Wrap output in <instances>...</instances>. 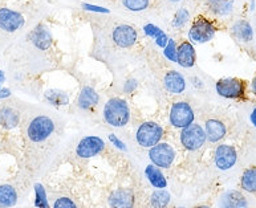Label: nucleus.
<instances>
[{
  "instance_id": "1",
  "label": "nucleus",
  "mask_w": 256,
  "mask_h": 208,
  "mask_svg": "<svg viewBox=\"0 0 256 208\" xmlns=\"http://www.w3.org/2000/svg\"><path fill=\"white\" fill-rule=\"evenodd\" d=\"M104 118L109 125L122 128L130 120L129 105L122 98H110L104 108Z\"/></svg>"
},
{
  "instance_id": "2",
  "label": "nucleus",
  "mask_w": 256,
  "mask_h": 208,
  "mask_svg": "<svg viewBox=\"0 0 256 208\" xmlns=\"http://www.w3.org/2000/svg\"><path fill=\"white\" fill-rule=\"evenodd\" d=\"M216 34V26L214 22L204 16H196L188 30V38L196 44H204L211 42Z\"/></svg>"
},
{
  "instance_id": "3",
  "label": "nucleus",
  "mask_w": 256,
  "mask_h": 208,
  "mask_svg": "<svg viewBox=\"0 0 256 208\" xmlns=\"http://www.w3.org/2000/svg\"><path fill=\"white\" fill-rule=\"evenodd\" d=\"M54 132V124L50 117L38 116L34 118L27 128V136L34 144H40L50 138Z\"/></svg>"
},
{
  "instance_id": "4",
  "label": "nucleus",
  "mask_w": 256,
  "mask_h": 208,
  "mask_svg": "<svg viewBox=\"0 0 256 208\" xmlns=\"http://www.w3.org/2000/svg\"><path fill=\"white\" fill-rule=\"evenodd\" d=\"M247 84L242 78L226 77L216 82V92L220 97L228 100H244Z\"/></svg>"
},
{
  "instance_id": "5",
  "label": "nucleus",
  "mask_w": 256,
  "mask_h": 208,
  "mask_svg": "<svg viewBox=\"0 0 256 208\" xmlns=\"http://www.w3.org/2000/svg\"><path fill=\"white\" fill-rule=\"evenodd\" d=\"M164 136V129L162 126L156 122H144L137 130L136 138L137 142L142 148H150L158 144Z\"/></svg>"
},
{
  "instance_id": "6",
  "label": "nucleus",
  "mask_w": 256,
  "mask_h": 208,
  "mask_svg": "<svg viewBox=\"0 0 256 208\" xmlns=\"http://www.w3.org/2000/svg\"><path fill=\"white\" fill-rule=\"evenodd\" d=\"M207 136L202 126L192 124L180 132V144L188 152H195L206 144Z\"/></svg>"
},
{
  "instance_id": "7",
  "label": "nucleus",
  "mask_w": 256,
  "mask_h": 208,
  "mask_svg": "<svg viewBox=\"0 0 256 208\" xmlns=\"http://www.w3.org/2000/svg\"><path fill=\"white\" fill-rule=\"evenodd\" d=\"M170 124L176 129H184L194 122V110L188 102H176L170 109Z\"/></svg>"
},
{
  "instance_id": "8",
  "label": "nucleus",
  "mask_w": 256,
  "mask_h": 208,
  "mask_svg": "<svg viewBox=\"0 0 256 208\" xmlns=\"http://www.w3.org/2000/svg\"><path fill=\"white\" fill-rule=\"evenodd\" d=\"M149 158L160 168H168L172 167L174 159H176V152L172 146L168 144H158L149 150Z\"/></svg>"
},
{
  "instance_id": "9",
  "label": "nucleus",
  "mask_w": 256,
  "mask_h": 208,
  "mask_svg": "<svg viewBox=\"0 0 256 208\" xmlns=\"http://www.w3.org/2000/svg\"><path fill=\"white\" fill-rule=\"evenodd\" d=\"M26 24L24 16L11 8H0V30L4 32H16Z\"/></svg>"
},
{
  "instance_id": "10",
  "label": "nucleus",
  "mask_w": 256,
  "mask_h": 208,
  "mask_svg": "<svg viewBox=\"0 0 256 208\" xmlns=\"http://www.w3.org/2000/svg\"><path fill=\"white\" fill-rule=\"evenodd\" d=\"M104 148H105V142L100 136H85L80 140V144H77L76 154L80 158L88 159L98 156Z\"/></svg>"
},
{
  "instance_id": "11",
  "label": "nucleus",
  "mask_w": 256,
  "mask_h": 208,
  "mask_svg": "<svg viewBox=\"0 0 256 208\" xmlns=\"http://www.w3.org/2000/svg\"><path fill=\"white\" fill-rule=\"evenodd\" d=\"M137 30H134L132 26H129V24L117 26L113 30V34H112L113 42L120 48H132L136 44V42H137Z\"/></svg>"
},
{
  "instance_id": "12",
  "label": "nucleus",
  "mask_w": 256,
  "mask_h": 208,
  "mask_svg": "<svg viewBox=\"0 0 256 208\" xmlns=\"http://www.w3.org/2000/svg\"><path fill=\"white\" fill-rule=\"evenodd\" d=\"M214 160L219 170H230L231 167L235 166V163L238 160L236 150L230 144H220L215 150Z\"/></svg>"
},
{
  "instance_id": "13",
  "label": "nucleus",
  "mask_w": 256,
  "mask_h": 208,
  "mask_svg": "<svg viewBox=\"0 0 256 208\" xmlns=\"http://www.w3.org/2000/svg\"><path fill=\"white\" fill-rule=\"evenodd\" d=\"M196 60L195 48L190 42H182L176 46V62L184 68H192Z\"/></svg>"
},
{
  "instance_id": "14",
  "label": "nucleus",
  "mask_w": 256,
  "mask_h": 208,
  "mask_svg": "<svg viewBox=\"0 0 256 208\" xmlns=\"http://www.w3.org/2000/svg\"><path fill=\"white\" fill-rule=\"evenodd\" d=\"M30 38H31L32 44L40 50H50V46H52V34H50V30H46V26H44L42 24L38 26L32 30Z\"/></svg>"
},
{
  "instance_id": "15",
  "label": "nucleus",
  "mask_w": 256,
  "mask_h": 208,
  "mask_svg": "<svg viewBox=\"0 0 256 208\" xmlns=\"http://www.w3.org/2000/svg\"><path fill=\"white\" fill-rule=\"evenodd\" d=\"M109 204L112 208H133L134 195L130 190L121 188L112 194L109 198Z\"/></svg>"
},
{
  "instance_id": "16",
  "label": "nucleus",
  "mask_w": 256,
  "mask_h": 208,
  "mask_svg": "<svg viewBox=\"0 0 256 208\" xmlns=\"http://www.w3.org/2000/svg\"><path fill=\"white\" fill-rule=\"evenodd\" d=\"M204 132H206L207 140H210V142L215 144V142H219V140L224 138L227 129H226V125L222 121L211 118V120H207L206 121Z\"/></svg>"
},
{
  "instance_id": "17",
  "label": "nucleus",
  "mask_w": 256,
  "mask_h": 208,
  "mask_svg": "<svg viewBox=\"0 0 256 208\" xmlns=\"http://www.w3.org/2000/svg\"><path fill=\"white\" fill-rule=\"evenodd\" d=\"M220 208H248V202L243 194L230 190L220 198Z\"/></svg>"
},
{
  "instance_id": "18",
  "label": "nucleus",
  "mask_w": 256,
  "mask_h": 208,
  "mask_svg": "<svg viewBox=\"0 0 256 208\" xmlns=\"http://www.w3.org/2000/svg\"><path fill=\"white\" fill-rule=\"evenodd\" d=\"M164 82V88L170 93L180 94V93H182L186 89V81H184V76L180 72H176V70H170V72L166 73Z\"/></svg>"
},
{
  "instance_id": "19",
  "label": "nucleus",
  "mask_w": 256,
  "mask_h": 208,
  "mask_svg": "<svg viewBox=\"0 0 256 208\" xmlns=\"http://www.w3.org/2000/svg\"><path fill=\"white\" fill-rule=\"evenodd\" d=\"M98 104V94L97 92L90 86L82 88V90L80 92L78 100H77V105L80 109L89 110L94 108Z\"/></svg>"
},
{
  "instance_id": "20",
  "label": "nucleus",
  "mask_w": 256,
  "mask_h": 208,
  "mask_svg": "<svg viewBox=\"0 0 256 208\" xmlns=\"http://www.w3.org/2000/svg\"><path fill=\"white\" fill-rule=\"evenodd\" d=\"M20 120L19 113L15 109H12L10 106H4L0 109V125L3 126L4 129H14L18 126Z\"/></svg>"
},
{
  "instance_id": "21",
  "label": "nucleus",
  "mask_w": 256,
  "mask_h": 208,
  "mask_svg": "<svg viewBox=\"0 0 256 208\" xmlns=\"http://www.w3.org/2000/svg\"><path fill=\"white\" fill-rule=\"evenodd\" d=\"M145 174L148 180H149L150 184L153 186V187H156V188H166L168 182H166V178L162 174L160 167H157L156 164H149V166L146 167Z\"/></svg>"
},
{
  "instance_id": "22",
  "label": "nucleus",
  "mask_w": 256,
  "mask_h": 208,
  "mask_svg": "<svg viewBox=\"0 0 256 208\" xmlns=\"http://www.w3.org/2000/svg\"><path fill=\"white\" fill-rule=\"evenodd\" d=\"M231 32L238 40H240V42H251L254 38V32L252 28L250 26V23L244 22V20H240V22H236V23L234 24L232 28H231Z\"/></svg>"
},
{
  "instance_id": "23",
  "label": "nucleus",
  "mask_w": 256,
  "mask_h": 208,
  "mask_svg": "<svg viewBox=\"0 0 256 208\" xmlns=\"http://www.w3.org/2000/svg\"><path fill=\"white\" fill-rule=\"evenodd\" d=\"M18 192L11 184L0 186V208H10L16 204Z\"/></svg>"
},
{
  "instance_id": "24",
  "label": "nucleus",
  "mask_w": 256,
  "mask_h": 208,
  "mask_svg": "<svg viewBox=\"0 0 256 208\" xmlns=\"http://www.w3.org/2000/svg\"><path fill=\"white\" fill-rule=\"evenodd\" d=\"M206 4L214 15L227 16L232 11L231 0H206Z\"/></svg>"
},
{
  "instance_id": "25",
  "label": "nucleus",
  "mask_w": 256,
  "mask_h": 208,
  "mask_svg": "<svg viewBox=\"0 0 256 208\" xmlns=\"http://www.w3.org/2000/svg\"><path fill=\"white\" fill-rule=\"evenodd\" d=\"M242 188L247 191V192L255 194L256 192V168L252 167V168H248L246 170L242 175V180H240Z\"/></svg>"
},
{
  "instance_id": "26",
  "label": "nucleus",
  "mask_w": 256,
  "mask_h": 208,
  "mask_svg": "<svg viewBox=\"0 0 256 208\" xmlns=\"http://www.w3.org/2000/svg\"><path fill=\"white\" fill-rule=\"evenodd\" d=\"M150 203L153 208H164L170 203V194L164 188H158L150 198Z\"/></svg>"
},
{
  "instance_id": "27",
  "label": "nucleus",
  "mask_w": 256,
  "mask_h": 208,
  "mask_svg": "<svg viewBox=\"0 0 256 208\" xmlns=\"http://www.w3.org/2000/svg\"><path fill=\"white\" fill-rule=\"evenodd\" d=\"M46 98L50 105H54V106L66 105V104L69 102L68 96L65 94L64 92L58 90V89H50V90H46Z\"/></svg>"
},
{
  "instance_id": "28",
  "label": "nucleus",
  "mask_w": 256,
  "mask_h": 208,
  "mask_svg": "<svg viewBox=\"0 0 256 208\" xmlns=\"http://www.w3.org/2000/svg\"><path fill=\"white\" fill-rule=\"evenodd\" d=\"M34 206L38 208H50V203H48V198H46V192L44 186L40 183L34 184Z\"/></svg>"
},
{
  "instance_id": "29",
  "label": "nucleus",
  "mask_w": 256,
  "mask_h": 208,
  "mask_svg": "<svg viewBox=\"0 0 256 208\" xmlns=\"http://www.w3.org/2000/svg\"><path fill=\"white\" fill-rule=\"evenodd\" d=\"M122 4L129 11L141 12L149 7L150 0H122Z\"/></svg>"
},
{
  "instance_id": "30",
  "label": "nucleus",
  "mask_w": 256,
  "mask_h": 208,
  "mask_svg": "<svg viewBox=\"0 0 256 208\" xmlns=\"http://www.w3.org/2000/svg\"><path fill=\"white\" fill-rule=\"evenodd\" d=\"M190 20V12L186 8H180L176 11L174 19H172V26L174 28H184Z\"/></svg>"
},
{
  "instance_id": "31",
  "label": "nucleus",
  "mask_w": 256,
  "mask_h": 208,
  "mask_svg": "<svg viewBox=\"0 0 256 208\" xmlns=\"http://www.w3.org/2000/svg\"><path fill=\"white\" fill-rule=\"evenodd\" d=\"M176 44L172 38H168V46L164 48V57L170 60L172 62H176Z\"/></svg>"
},
{
  "instance_id": "32",
  "label": "nucleus",
  "mask_w": 256,
  "mask_h": 208,
  "mask_svg": "<svg viewBox=\"0 0 256 208\" xmlns=\"http://www.w3.org/2000/svg\"><path fill=\"white\" fill-rule=\"evenodd\" d=\"M144 32H145V34L148 36V38H160V34H164V32L160 28H158L157 26H154V24H146L145 26H144Z\"/></svg>"
},
{
  "instance_id": "33",
  "label": "nucleus",
  "mask_w": 256,
  "mask_h": 208,
  "mask_svg": "<svg viewBox=\"0 0 256 208\" xmlns=\"http://www.w3.org/2000/svg\"><path fill=\"white\" fill-rule=\"evenodd\" d=\"M54 208H77V206L69 198H58V200L54 202Z\"/></svg>"
},
{
  "instance_id": "34",
  "label": "nucleus",
  "mask_w": 256,
  "mask_h": 208,
  "mask_svg": "<svg viewBox=\"0 0 256 208\" xmlns=\"http://www.w3.org/2000/svg\"><path fill=\"white\" fill-rule=\"evenodd\" d=\"M82 8H84V10H86V11L97 12V14H109V10H108V8L100 7V6H94V4L82 3Z\"/></svg>"
},
{
  "instance_id": "35",
  "label": "nucleus",
  "mask_w": 256,
  "mask_h": 208,
  "mask_svg": "<svg viewBox=\"0 0 256 208\" xmlns=\"http://www.w3.org/2000/svg\"><path fill=\"white\" fill-rule=\"evenodd\" d=\"M137 88H138L137 80L129 78L126 82H125V85H124V92H125V93H132V92L136 90Z\"/></svg>"
},
{
  "instance_id": "36",
  "label": "nucleus",
  "mask_w": 256,
  "mask_h": 208,
  "mask_svg": "<svg viewBox=\"0 0 256 208\" xmlns=\"http://www.w3.org/2000/svg\"><path fill=\"white\" fill-rule=\"evenodd\" d=\"M109 140H110L112 144H114L116 148H120V150H122V152H125V150H126V146H125V144H124L121 140H118V138H117L114 134H109Z\"/></svg>"
},
{
  "instance_id": "37",
  "label": "nucleus",
  "mask_w": 256,
  "mask_h": 208,
  "mask_svg": "<svg viewBox=\"0 0 256 208\" xmlns=\"http://www.w3.org/2000/svg\"><path fill=\"white\" fill-rule=\"evenodd\" d=\"M156 42H157V46H160V48H164V46H168V36L166 34H160V38H156Z\"/></svg>"
},
{
  "instance_id": "38",
  "label": "nucleus",
  "mask_w": 256,
  "mask_h": 208,
  "mask_svg": "<svg viewBox=\"0 0 256 208\" xmlns=\"http://www.w3.org/2000/svg\"><path fill=\"white\" fill-rule=\"evenodd\" d=\"M10 96H11V90H10L8 88H2V89H0V98L6 100Z\"/></svg>"
},
{
  "instance_id": "39",
  "label": "nucleus",
  "mask_w": 256,
  "mask_h": 208,
  "mask_svg": "<svg viewBox=\"0 0 256 208\" xmlns=\"http://www.w3.org/2000/svg\"><path fill=\"white\" fill-rule=\"evenodd\" d=\"M251 122H252V125L256 128V108L252 110V113H251V117H250Z\"/></svg>"
},
{
  "instance_id": "40",
  "label": "nucleus",
  "mask_w": 256,
  "mask_h": 208,
  "mask_svg": "<svg viewBox=\"0 0 256 208\" xmlns=\"http://www.w3.org/2000/svg\"><path fill=\"white\" fill-rule=\"evenodd\" d=\"M251 89H252V93L256 96V74L252 80V85H251Z\"/></svg>"
},
{
  "instance_id": "41",
  "label": "nucleus",
  "mask_w": 256,
  "mask_h": 208,
  "mask_svg": "<svg viewBox=\"0 0 256 208\" xmlns=\"http://www.w3.org/2000/svg\"><path fill=\"white\" fill-rule=\"evenodd\" d=\"M4 80H6V77H4V72L3 70H0V82H4Z\"/></svg>"
},
{
  "instance_id": "42",
  "label": "nucleus",
  "mask_w": 256,
  "mask_h": 208,
  "mask_svg": "<svg viewBox=\"0 0 256 208\" xmlns=\"http://www.w3.org/2000/svg\"><path fill=\"white\" fill-rule=\"evenodd\" d=\"M195 208H210V207H207V206H198V207H195Z\"/></svg>"
},
{
  "instance_id": "43",
  "label": "nucleus",
  "mask_w": 256,
  "mask_h": 208,
  "mask_svg": "<svg viewBox=\"0 0 256 208\" xmlns=\"http://www.w3.org/2000/svg\"><path fill=\"white\" fill-rule=\"evenodd\" d=\"M172 3H178V2H180V0H170Z\"/></svg>"
},
{
  "instance_id": "44",
  "label": "nucleus",
  "mask_w": 256,
  "mask_h": 208,
  "mask_svg": "<svg viewBox=\"0 0 256 208\" xmlns=\"http://www.w3.org/2000/svg\"><path fill=\"white\" fill-rule=\"evenodd\" d=\"M176 208H184V207H176Z\"/></svg>"
},
{
  "instance_id": "45",
  "label": "nucleus",
  "mask_w": 256,
  "mask_h": 208,
  "mask_svg": "<svg viewBox=\"0 0 256 208\" xmlns=\"http://www.w3.org/2000/svg\"><path fill=\"white\" fill-rule=\"evenodd\" d=\"M0 89H2V84H0Z\"/></svg>"
}]
</instances>
